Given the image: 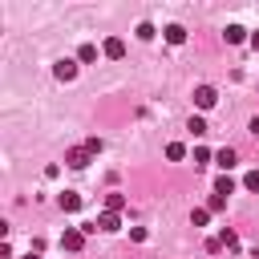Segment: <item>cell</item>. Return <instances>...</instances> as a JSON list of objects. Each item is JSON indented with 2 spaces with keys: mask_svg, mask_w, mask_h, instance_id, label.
Listing matches in <instances>:
<instances>
[{
  "mask_svg": "<svg viewBox=\"0 0 259 259\" xmlns=\"http://www.w3.org/2000/svg\"><path fill=\"white\" fill-rule=\"evenodd\" d=\"M93 162V150L89 146H73V150H65V166H73V170H85Z\"/></svg>",
  "mask_w": 259,
  "mask_h": 259,
  "instance_id": "obj_1",
  "label": "cell"
},
{
  "mask_svg": "<svg viewBox=\"0 0 259 259\" xmlns=\"http://www.w3.org/2000/svg\"><path fill=\"white\" fill-rule=\"evenodd\" d=\"M61 247H65V251H81V247H85V231H81V227H65Z\"/></svg>",
  "mask_w": 259,
  "mask_h": 259,
  "instance_id": "obj_2",
  "label": "cell"
},
{
  "mask_svg": "<svg viewBox=\"0 0 259 259\" xmlns=\"http://www.w3.org/2000/svg\"><path fill=\"white\" fill-rule=\"evenodd\" d=\"M53 77H57V81H73V77H77V61H69V57H61V61L53 65Z\"/></svg>",
  "mask_w": 259,
  "mask_h": 259,
  "instance_id": "obj_3",
  "label": "cell"
},
{
  "mask_svg": "<svg viewBox=\"0 0 259 259\" xmlns=\"http://www.w3.org/2000/svg\"><path fill=\"white\" fill-rule=\"evenodd\" d=\"M214 101H219V93H214V85H198V89H194V105H198V109H210Z\"/></svg>",
  "mask_w": 259,
  "mask_h": 259,
  "instance_id": "obj_4",
  "label": "cell"
},
{
  "mask_svg": "<svg viewBox=\"0 0 259 259\" xmlns=\"http://www.w3.org/2000/svg\"><path fill=\"white\" fill-rule=\"evenodd\" d=\"M101 53H105L109 61H121V57H125V40H121V36H109V40L101 45Z\"/></svg>",
  "mask_w": 259,
  "mask_h": 259,
  "instance_id": "obj_5",
  "label": "cell"
},
{
  "mask_svg": "<svg viewBox=\"0 0 259 259\" xmlns=\"http://www.w3.org/2000/svg\"><path fill=\"white\" fill-rule=\"evenodd\" d=\"M235 162H239V154H235V150H231V146H223V150H219V154H214V166H219V170H223V174H227V170H231V166H235Z\"/></svg>",
  "mask_w": 259,
  "mask_h": 259,
  "instance_id": "obj_6",
  "label": "cell"
},
{
  "mask_svg": "<svg viewBox=\"0 0 259 259\" xmlns=\"http://www.w3.org/2000/svg\"><path fill=\"white\" fill-rule=\"evenodd\" d=\"M223 36H227V45H243V40H251L243 24H227V32H223Z\"/></svg>",
  "mask_w": 259,
  "mask_h": 259,
  "instance_id": "obj_7",
  "label": "cell"
},
{
  "mask_svg": "<svg viewBox=\"0 0 259 259\" xmlns=\"http://www.w3.org/2000/svg\"><path fill=\"white\" fill-rule=\"evenodd\" d=\"M117 227H121V219H117L113 210H101V214H97V231H117Z\"/></svg>",
  "mask_w": 259,
  "mask_h": 259,
  "instance_id": "obj_8",
  "label": "cell"
},
{
  "mask_svg": "<svg viewBox=\"0 0 259 259\" xmlns=\"http://www.w3.org/2000/svg\"><path fill=\"white\" fill-rule=\"evenodd\" d=\"M162 36H166L170 45H182V40H186V28H182V24H166V28H162Z\"/></svg>",
  "mask_w": 259,
  "mask_h": 259,
  "instance_id": "obj_9",
  "label": "cell"
},
{
  "mask_svg": "<svg viewBox=\"0 0 259 259\" xmlns=\"http://www.w3.org/2000/svg\"><path fill=\"white\" fill-rule=\"evenodd\" d=\"M57 202H61V210H69V214H73V210H81V194H73V190H65Z\"/></svg>",
  "mask_w": 259,
  "mask_h": 259,
  "instance_id": "obj_10",
  "label": "cell"
},
{
  "mask_svg": "<svg viewBox=\"0 0 259 259\" xmlns=\"http://www.w3.org/2000/svg\"><path fill=\"white\" fill-rule=\"evenodd\" d=\"M231 190H235V178H231V174H219V178H214V194H223V198H227Z\"/></svg>",
  "mask_w": 259,
  "mask_h": 259,
  "instance_id": "obj_11",
  "label": "cell"
},
{
  "mask_svg": "<svg viewBox=\"0 0 259 259\" xmlns=\"http://www.w3.org/2000/svg\"><path fill=\"white\" fill-rule=\"evenodd\" d=\"M121 206H125V194H117V190H109V194H105V210H113V214H121Z\"/></svg>",
  "mask_w": 259,
  "mask_h": 259,
  "instance_id": "obj_12",
  "label": "cell"
},
{
  "mask_svg": "<svg viewBox=\"0 0 259 259\" xmlns=\"http://www.w3.org/2000/svg\"><path fill=\"white\" fill-rule=\"evenodd\" d=\"M77 61H81V65H93V61H97V45H81V49H77Z\"/></svg>",
  "mask_w": 259,
  "mask_h": 259,
  "instance_id": "obj_13",
  "label": "cell"
},
{
  "mask_svg": "<svg viewBox=\"0 0 259 259\" xmlns=\"http://www.w3.org/2000/svg\"><path fill=\"white\" fill-rule=\"evenodd\" d=\"M186 130H190L194 138H202V134H206V117H198V113H194V117L186 121Z\"/></svg>",
  "mask_w": 259,
  "mask_h": 259,
  "instance_id": "obj_14",
  "label": "cell"
},
{
  "mask_svg": "<svg viewBox=\"0 0 259 259\" xmlns=\"http://www.w3.org/2000/svg\"><path fill=\"white\" fill-rule=\"evenodd\" d=\"M166 158H170V162H182V158H186V146H182V142H170V146H166Z\"/></svg>",
  "mask_w": 259,
  "mask_h": 259,
  "instance_id": "obj_15",
  "label": "cell"
},
{
  "mask_svg": "<svg viewBox=\"0 0 259 259\" xmlns=\"http://www.w3.org/2000/svg\"><path fill=\"white\" fill-rule=\"evenodd\" d=\"M190 223H194V227H206V223H210V210H206V206H194V210H190Z\"/></svg>",
  "mask_w": 259,
  "mask_h": 259,
  "instance_id": "obj_16",
  "label": "cell"
},
{
  "mask_svg": "<svg viewBox=\"0 0 259 259\" xmlns=\"http://www.w3.org/2000/svg\"><path fill=\"white\" fill-rule=\"evenodd\" d=\"M154 32H158V28H154L150 20H142V24H138V40H154Z\"/></svg>",
  "mask_w": 259,
  "mask_h": 259,
  "instance_id": "obj_17",
  "label": "cell"
},
{
  "mask_svg": "<svg viewBox=\"0 0 259 259\" xmlns=\"http://www.w3.org/2000/svg\"><path fill=\"white\" fill-rule=\"evenodd\" d=\"M243 186H247V190H255V194H259V170H247V174H243Z\"/></svg>",
  "mask_w": 259,
  "mask_h": 259,
  "instance_id": "obj_18",
  "label": "cell"
},
{
  "mask_svg": "<svg viewBox=\"0 0 259 259\" xmlns=\"http://www.w3.org/2000/svg\"><path fill=\"white\" fill-rule=\"evenodd\" d=\"M223 206H227V198H223V194H210V202H206V210H210V214H219Z\"/></svg>",
  "mask_w": 259,
  "mask_h": 259,
  "instance_id": "obj_19",
  "label": "cell"
},
{
  "mask_svg": "<svg viewBox=\"0 0 259 259\" xmlns=\"http://www.w3.org/2000/svg\"><path fill=\"white\" fill-rule=\"evenodd\" d=\"M219 239H223V247H239V235H235V231H227V227L219 231Z\"/></svg>",
  "mask_w": 259,
  "mask_h": 259,
  "instance_id": "obj_20",
  "label": "cell"
},
{
  "mask_svg": "<svg viewBox=\"0 0 259 259\" xmlns=\"http://www.w3.org/2000/svg\"><path fill=\"white\" fill-rule=\"evenodd\" d=\"M206 162H210V150L198 146V150H194V166H206Z\"/></svg>",
  "mask_w": 259,
  "mask_h": 259,
  "instance_id": "obj_21",
  "label": "cell"
},
{
  "mask_svg": "<svg viewBox=\"0 0 259 259\" xmlns=\"http://www.w3.org/2000/svg\"><path fill=\"white\" fill-rule=\"evenodd\" d=\"M206 251H210V255H219V251H223V239H219V235H210V239H206Z\"/></svg>",
  "mask_w": 259,
  "mask_h": 259,
  "instance_id": "obj_22",
  "label": "cell"
},
{
  "mask_svg": "<svg viewBox=\"0 0 259 259\" xmlns=\"http://www.w3.org/2000/svg\"><path fill=\"white\" fill-rule=\"evenodd\" d=\"M247 130H251V134L259 138V117H251V125H247Z\"/></svg>",
  "mask_w": 259,
  "mask_h": 259,
  "instance_id": "obj_23",
  "label": "cell"
},
{
  "mask_svg": "<svg viewBox=\"0 0 259 259\" xmlns=\"http://www.w3.org/2000/svg\"><path fill=\"white\" fill-rule=\"evenodd\" d=\"M251 49H255V53H259V32H251Z\"/></svg>",
  "mask_w": 259,
  "mask_h": 259,
  "instance_id": "obj_24",
  "label": "cell"
},
{
  "mask_svg": "<svg viewBox=\"0 0 259 259\" xmlns=\"http://www.w3.org/2000/svg\"><path fill=\"white\" fill-rule=\"evenodd\" d=\"M28 259H40V255H28Z\"/></svg>",
  "mask_w": 259,
  "mask_h": 259,
  "instance_id": "obj_25",
  "label": "cell"
}]
</instances>
